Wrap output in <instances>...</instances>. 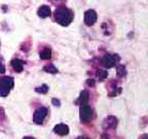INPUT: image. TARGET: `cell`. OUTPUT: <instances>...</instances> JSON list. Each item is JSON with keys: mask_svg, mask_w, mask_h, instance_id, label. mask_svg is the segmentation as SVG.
Returning a JSON list of instances; mask_svg holds the SVG:
<instances>
[{"mask_svg": "<svg viewBox=\"0 0 148 139\" xmlns=\"http://www.w3.org/2000/svg\"><path fill=\"white\" fill-rule=\"evenodd\" d=\"M55 20L61 26H68L73 21V12L66 6H61L55 10Z\"/></svg>", "mask_w": 148, "mask_h": 139, "instance_id": "1", "label": "cell"}, {"mask_svg": "<svg viewBox=\"0 0 148 139\" xmlns=\"http://www.w3.org/2000/svg\"><path fill=\"white\" fill-rule=\"evenodd\" d=\"M14 86V79L10 76L0 77V97H6Z\"/></svg>", "mask_w": 148, "mask_h": 139, "instance_id": "2", "label": "cell"}, {"mask_svg": "<svg viewBox=\"0 0 148 139\" xmlns=\"http://www.w3.org/2000/svg\"><path fill=\"white\" fill-rule=\"evenodd\" d=\"M79 118H80V122L83 124L88 123L92 118V110L90 108V106L86 103H82L79 105Z\"/></svg>", "mask_w": 148, "mask_h": 139, "instance_id": "3", "label": "cell"}, {"mask_svg": "<svg viewBox=\"0 0 148 139\" xmlns=\"http://www.w3.org/2000/svg\"><path fill=\"white\" fill-rule=\"evenodd\" d=\"M47 114H49V109L46 107H39L33 114V122L37 125H41L45 120Z\"/></svg>", "mask_w": 148, "mask_h": 139, "instance_id": "4", "label": "cell"}, {"mask_svg": "<svg viewBox=\"0 0 148 139\" xmlns=\"http://www.w3.org/2000/svg\"><path fill=\"white\" fill-rule=\"evenodd\" d=\"M118 60H119L118 56L106 54V55L102 58L101 63L105 68H111V67H113L114 65L116 64V61H118Z\"/></svg>", "mask_w": 148, "mask_h": 139, "instance_id": "5", "label": "cell"}, {"mask_svg": "<svg viewBox=\"0 0 148 139\" xmlns=\"http://www.w3.org/2000/svg\"><path fill=\"white\" fill-rule=\"evenodd\" d=\"M117 126V118L114 116H110L108 118H106L103 120L102 127L104 129V131H110V130H114Z\"/></svg>", "mask_w": 148, "mask_h": 139, "instance_id": "6", "label": "cell"}, {"mask_svg": "<svg viewBox=\"0 0 148 139\" xmlns=\"http://www.w3.org/2000/svg\"><path fill=\"white\" fill-rule=\"evenodd\" d=\"M97 12L94 10V9H88L86 10V14H84V23L88 26H92L94 24L97 22Z\"/></svg>", "mask_w": 148, "mask_h": 139, "instance_id": "7", "label": "cell"}, {"mask_svg": "<svg viewBox=\"0 0 148 139\" xmlns=\"http://www.w3.org/2000/svg\"><path fill=\"white\" fill-rule=\"evenodd\" d=\"M53 132L60 136H66L69 133V127L65 124H58L53 127Z\"/></svg>", "mask_w": 148, "mask_h": 139, "instance_id": "8", "label": "cell"}, {"mask_svg": "<svg viewBox=\"0 0 148 139\" xmlns=\"http://www.w3.org/2000/svg\"><path fill=\"white\" fill-rule=\"evenodd\" d=\"M10 65H12V69L16 72H22L24 69V65H25V62L20 59H14L10 62Z\"/></svg>", "mask_w": 148, "mask_h": 139, "instance_id": "9", "label": "cell"}, {"mask_svg": "<svg viewBox=\"0 0 148 139\" xmlns=\"http://www.w3.org/2000/svg\"><path fill=\"white\" fill-rule=\"evenodd\" d=\"M37 14H38V16H39L40 18L45 19V18H47V17L51 16V12L49 6H47V5H42V6H40L39 8H38Z\"/></svg>", "mask_w": 148, "mask_h": 139, "instance_id": "10", "label": "cell"}, {"mask_svg": "<svg viewBox=\"0 0 148 139\" xmlns=\"http://www.w3.org/2000/svg\"><path fill=\"white\" fill-rule=\"evenodd\" d=\"M88 101V92L86 90H83L80 93V96H79L78 100L76 101V104H82V103H86Z\"/></svg>", "mask_w": 148, "mask_h": 139, "instance_id": "11", "label": "cell"}, {"mask_svg": "<svg viewBox=\"0 0 148 139\" xmlns=\"http://www.w3.org/2000/svg\"><path fill=\"white\" fill-rule=\"evenodd\" d=\"M40 59H42V60H49V59L51 58V49H49V47H46V49L42 50L41 52H40Z\"/></svg>", "mask_w": 148, "mask_h": 139, "instance_id": "12", "label": "cell"}, {"mask_svg": "<svg viewBox=\"0 0 148 139\" xmlns=\"http://www.w3.org/2000/svg\"><path fill=\"white\" fill-rule=\"evenodd\" d=\"M43 70L45 72H49V73H51V74H56L59 72L58 68H56V66L53 64H49V65H46V66H44Z\"/></svg>", "mask_w": 148, "mask_h": 139, "instance_id": "13", "label": "cell"}, {"mask_svg": "<svg viewBox=\"0 0 148 139\" xmlns=\"http://www.w3.org/2000/svg\"><path fill=\"white\" fill-rule=\"evenodd\" d=\"M116 72H117V75L119 77H123L127 74V69H125L123 65H118L117 67H116Z\"/></svg>", "mask_w": 148, "mask_h": 139, "instance_id": "14", "label": "cell"}, {"mask_svg": "<svg viewBox=\"0 0 148 139\" xmlns=\"http://www.w3.org/2000/svg\"><path fill=\"white\" fill-rule=\"evenodd\" d=\"M47 91H49V87L46 86V85H42V86L39 87V88L35 89V92L39 93V94H46Z\"/></svg>", "mask_w": 148, "mask_h": 139, "instance_id": "15", "label": "cell"}, {"mask_svg": "<svg viewBox=\"0 0 148 139\" xmlns=\"http://www.w3.org/2000/svg\"><path fill=\"white\" fill-rule=\"evenodd\" d=\"M107 75H108V73H107V71H105V70H99V71L97 72V77L100 81L106 78Z\"/></svg>", "mask_w": 148, "mask_h": 139, "instance_id": "16", "label": "cell"}, {"mask_svg": "<svg viewBox=\"0 0 148 139\" xmlns=\"http://www.w3.org/2000/svg\"><path fill=\"white\" fill-rule=\"evenodd\" d=\"M5 120V114H4V110L2 108H0V125L3 124Z\"/></svg>", "mask_w": 148, "mask_h": 139, "instance_id": "17", "label": "cell"}, {"mask_svg": "<svg viewBox=\"0 0 148 139\" xmlns=\"http://www.w3.org/2000/svg\"><path fill=\"white\" fill-rule=\"evenodd\" d=\"M5 73V67H4V64H3L2 60L0 59V74H3Z\"/></svg>", "mask_w": 148, "mask_h": 139, "instance_id": "18", "label": "cell"}, {"mask_svg": "<svg viewBox=\"0 0 148 139\" xmlns=\"http://www.w3.org/2000/svg\"><path fill=\"white\" fill-rule=\"evenodd\" d=\"M53 104L56 105V106H60V105H61V102L59 101V100L56 99V98H53Z\"/></svg>", "mask_w": 148, "mask_h": 139, "instance_id": "19", "label": "cell"}, {"mask_svg": "<svg viewBox=\"0 0 148 139\" xmlns=\"http://www.w3.org/2000/svg\"><path fill=\"white\" fill-rule=\"evenodd\" d=\"M88 86H95V81H94V79H88Z\"/></svg>", "mask_w": 148, "mask_h": 139, "instance_id": "20", "label": "cell"}, {"mask_svg": "<svg viewBox=\"0 0 148 139\" xmlns=\"http://www.w3.org/2000/svg\"><path fill=\"white\" fill-rule=\"evenodd\" d=\"M101 139H113V138H111L109 135H107V134H103L101 136Z\"/></svg>", "mask_w": 148, "mask_h": 139, "instance_id": "21", "label": "cell"}, {"mask_svg": "<svg viewBox=\"0 0 148 139\" xmlns=\"http://www.w3.org/2000/svg\"><path fill=\"white\" fill-rule=\"evenodd\" d=\"M139 139H147V134H143L139 137Z\"/></svg>", "mask_w": 148, "mask_h": 139, "instance_id": "22", "label": "cell"}, {"mask_svg": "<svg viewBox=\"0 0 148 139\" xmlns=\"http://www.w3.org/2000/svg\"><path fill=\"white\" fill-rule=\"evenodd\" d=\"M76 139H90V138L86 137V136H79V137H77Z\"/></svg>", "mask_w": 148, "mask_h": 139, "instance_id": "23", "label": "cell"}, {"mask_svg": "<svg viewBox=\"0 0 148 139\" xmlns=\"http://www.w3.org/2000/svg\"><path fill=\"white\" fill-rule=\"evenodd\" d=\"M23 139H35V138L31 136H25V137H23Z\"/></svg>", "mask_w": 148, "mask_h": 139, "instance_id": "24", "label": "cell"}, {"mask_svg": "<svg viewBox=\"0 0 148 139\" xmlns=\"http://www.w3.org/2000/svg\"><path fill=\"white\" fill-rule=\"evenodd\" d=\"M55 1H58V0H55Z\"/></svg>", "mask_w": 148, "mask_h": 139, "instance_id": "25", "label": "cell"}]
</instances>
